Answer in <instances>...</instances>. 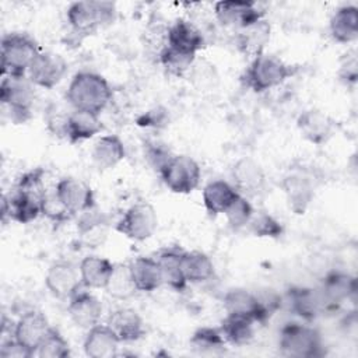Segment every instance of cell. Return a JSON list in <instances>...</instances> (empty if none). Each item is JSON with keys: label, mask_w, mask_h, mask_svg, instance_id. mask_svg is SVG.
Segmentation results:
<instances>
[{"label": "cell", "mask_w": 358, "mask_h": 358, "mask_svg": "<svg viewBox=\"0 0 358 358\" xmlns=\"http://www.w3.org/2000/svg\"><path fill=\"white\" fill-rule=\"evenodd\" d=\"M43 171L41 168L24 173L10 196H3L1 218L28 224L42 214V200L46 193L43 186Z\"/></svg>", "instance_id": "cell-1"}, {"label": "cell", "mask_w": 358, "mask_h": 358, "mask_svg": "<svg viewBox=\"0 0 358 358\" xmlns=\"http://www.w3.org/2000/svg\"><path fill=\"white\" fill-rule=\"evenodd\" d=\"M66 99L74 110L101 115L112 99V88L101 74L80 71L70 81Z\"/></svg>", "instance_id": "cell-2"}, {"label": "cell", "mask_w": 358, "mask_h": 358, "mask_svg": "<svg viewBox=\"0 0 358 358\" xmlns=\"http://www.w3.org/2000/svg\"><path fill=\"white\" fill-rule=\"evenodd\" d=\"M115 18L116 6L112 1H74L67 8V21L73 32L81 38L95 34Z\"/></svg>", "instance_id": "cell-3"}, {"label": "cell", "mask_w": 358, "mask_h": 358, "mask_svg": "<svg viewBox=\"0 0 358 358\" xmlns=\"http://www.w3.org/2000/svg\"><path fill=\"white\" fill-rule=\"evenodd\" d=\"M298 67L284 63L281 59L262 53L255 57L245 73V84L255 92L271 90L296 73Z\"/></svg>", "instance_id": "cell-4"}, {"label": "cell", "mask_w": 358, "mask_h": 358, "mask_svg": "<svg viewBox=\"0 0 358 358\" xmlns=\"http://www.w3.org/2000/svg\"><path fill=\"white\" fill-rule=\"evenodd\" d=\"M38 43L27 34H7L1 38V74L21 77L39 53Z\"/></svg>", "instance_id": "cell-5"}, {"label": "cell", "mask_w": 358, "mask_h": 358, "mask_svg": "<svg viewBox=\"0 0 358 358\" xmlns=\"http://www.w3.org/2000/svg\"><path fill=\"white\" fill-rule=\"evenodd\" d=\"M35 92L32 81L25 76H4L0 84L1 105L14 123H24L31 117Z\"/></svg>", "instance_id": "cell-6"}, {"label": "cell", "mask_w": 358, "mask_h": 358, "mask_svg": "<svg viewBox=\"0 0 358 358\" xmlns=\"http://www.w3.org/2000/svg\"><path fill=\"white\" fill-rule=\"evenodd\" d=\"M278 347L285 357L313 358L323 355L319 331L312 326L301 323H288L281 329Z\"/></svg>", "instance_id": "cell-7"}, {"label": "cell", "mask_w": 358, "mask_h": 358, "mask_svg": "<svg viewBox=\"0 0 358 358\" xmlns=\"http://www.w3.org/2000/svg\"><path fill=\"white\" fill-rule=\"evenodd\" d=\"M159 175L165 186L179 194L192 193L201 179L199 164L187 155H172L159 169Z\"/></svg>", "instance_id": "cell-8"}, {"label": "cell", "mask_w": 358, "mask_h": 358, "mask_svg": "<svg viewBox=\"0 0 358 358\" xmlns=\"http://www.w3.org/2000/svg\"><path fill=\"white\" fill-rule=\"evenodd\" d=\"M158 227V217L148 203H136L126 210L116 224V231L122 235L143 242L151 238Z\"/></svg>", "instance_id": "cell-9"}, {"label": "cell", "mask_w": 358, "mask_h": 358, "mask_svg": "<svg viewBox=\"0 0 358 358\" xmlns=\"http://www.w3.org/2000/svg\"><path fill=\"white\" fill-rule=\"evenodd\" d=\"M45 284L49 292L59 299H70L77 291L81 289L83 281L80 267L71 262H55L45 275Z\"/></svg>", "instance_id": "cell-10"}, {"label": "cell", "mask_w": 358, "mask_h": 358, "mask_svg": "<svg viewBox=\"0 0 358 358\" xmlns=\"http://www.w3.org/2000/svg\"><path fill=\"white\" fill-rule=\"evenodd\" d=\"M67 73V62L57 53L39 52L28 69V78L42 88H53Z\"/></svg>", "instance_id": "cell-11"}, {"label": "cell", "mask_w": 358, "mask_h": 358, "mask_svg": "<svg viewBox=\"0 0 358 358\" xmlns=\"http://www.w3.org/2000/svg\"><path fill=\"white\" fill-rule=\"evenodd\" d=\"M56 194L62 204L71 214H81L92 207H95V196L92 189L77 178H63L55 186Z\"/></svg>", "instance_id": "cell-12"}, {"label": "cell", "mask_w": 358, "mask_h": 358, "mask_svg": "<svg viewBox=\"0 0 358 358\" xmlns=\"http://www.w3.org/2000/svg\"><path fill=\"white\" fill-rule=\"evenodd\" d=\"M217 20L224 27H235L236 29L250 25L263 18V11L253 1L222 0L214 4Z\"/></svg>", "instance_id": "cell-13"}, {"label": "cell", "mask_w": 358, "mask_h": 358, "mask_svg": "<svg viewBox=\"0 0 358 358\" xmlns=\"http://www.w3.org/2000/svg\"><path fill=\"white\" fill-rule=\"evenodd\" d=\"M50 329L52 327L49 326L45 315L38 310H28L14 324L13 337L35 355L36 348L48 336Z\"/></svg>", "instance_id": "cell-14"}, {"label": "cell", "mask_w": 358, "mask_h": 358, "mask_svg": "<svg viewBox=\"0 0 358 358\" xmlns=\"http://www.w3.org/2000/svg\"><path fill=\"white\" fill-rule=\"evenodd\" d=\"M296 126L301 134L310 141L312 144L322 145L327 143L334 134L336 122L320 109H306L303 110L298 119Z\"/></svg>", "instance_id": "cell-15"}, {"label": "cell", "mask_w": 358, "mask_h": 358, "mask_svg": "<svg viewBox=\"0 0 358 358\" xmlns=\"http://www.w3.org/2000/svg\"><path fill=\"white\" fill-rule=\"evenodd\" d=\"M281 187L289 208L295 214H303L315 197V185L309 175L294 172L284 176Z\"/></svg>", "instance_id": "cell-16"}, {"label": "cell", "mask_w": 358, "mask_h": 358, "mask_svg": "<svg viewBox=\"0 0 358 358\" xmlns=\"http://www.w3.org/2000/svg\"><path fill=\"white\" fill-rule=\"evenodd\" d=\"M224 308L227 313L239 315L252 320L263 322L270 316L259 296L243 288H232L224 295Z\"/></svg>", "instance_id": "cell-17"}, {"label": "cell", "mask_w": 358, "mask_h": 358, "mask_svg": "<svg viewBox=\"0 0 358 358\" xmlns=\"http://www.w3.org/2000/svg\"><path fill=\"white\" fill-rule=\"evenodd\" d=\"M326 309L337 308L341 303L354 299L357 294V280L354 275L341 271H333L323 280L320 288Z\"/></svg>", "instance_id": "cell-18"}, {"label": "cell", "mask_w": 358, "mask_h": 358, "mask_svg": "<svg viewBox=\"0 0 358 358\" xmlns=\"http://www.w3.org/2000/svg\"><path fill=\"white\" fill-rule=\"evenodd\" d=\"M69 315L76 326L90 330L99 324L102 316V303L88 291H77L69 299Z\"/></svg>", "instance_id": "cell-19"}, {"label": "cell", "mask_w": 358, "mask_h": 358, "mask_svg": "<svg viewBox=\"0 0 358 358\" xmlns=\"http://www.w3.org/2000/svg\"><path fill=\"white\" fill-rule=\"evenodd\" d=\"M166 46L196 55L200 49L204 48V36L194 24L179 18L171 27H168Z\"/></svg>", "instance_id": "cell-20"}, {"label": "cell", "mask_w": 358, "mask_h": 358, "mask_svg": "<svg viewBox=\"0 0 358 358\" xmlns=\"http://www.w3.org/2000/svg\"><path fill=\"white\" fill-rule=\"evenodd\" d=\"M106 324L112 329L120 343H131L145 334L143 319L130 308H117L110 312Z\"/></svg>", "instance_id": "cell-21"}, {"label": "cell", "mask_w": 358, "mask_h": 358, "mask_svg": "<svg viewBox=\"0 0 358 358\" xmlns=\"http://www.w3.org/2000/svg\"><path fill=\"white\" fill-rule=\"evenodd\" d=\"M270 24L262 18L250 25L236 29V46L245 56L255 59L263 53L270 41Z\"/></svg>", "instance_id": "cell-22"}, {"label": "cell", "mask_w": 358, "mask_h": 358, "mask_svg": "<svg viewBox=\"0 0 358 358\" xmlns=\"http://www.w3.org/2000/svg\"><path fill=\"white\" fill-rule=\"evenodd\" d=\"M289 309L299 317L310 322L315 320L324 309V301L320 289L295 287L288 291Z\"/></svg>", "instance_id": "cell-23"}, {"label": "cell", "mask_w": 358, "mask_h": 358, "mask_svg": "<svg viewBox=\"0 0 358 358\" xmlns=\"http://www.w3.org/2000/svg\"><path fill=\"white\" fill-rule=\"evenodd\" d=\"M119 343L108 324H96L85 336L84 352L91 358H112L117 354Z\"/></svg>", "instance_id": "cell-24"}, {"label": "cell", "mask_w": 358, "mask_h": 358, "mask_svg": "<svg viewBox=\"0 0 358 358\" xmlns=\"http://www.w3.org/2000/svg\"><path fill=\"white\" fill-rule=\"evenodd\" d=\"M129 268L137 291L152 292L162 285L161 268L157 259L140 256L129 264Z\"/></svg>", "instance_id": "cell-25"}, {"label": "cell", "mask_w": 358, "mask_h": 358, "mask_svg": "<svg viewBox=\"0 0 358 358\" xmlns=\"http://www.w3.org/2000/svg\"><path fill=\"white\" fill-rule=\"evenodd\" d=\"M235 189L246 193H256L263 189L266 175L262 166L252 158H241L232 168Z\"/></svg>", "instance_id": "cell-26"}, {"label": "cell", "mask_w": 358, "mask_h": 358, "mask_svg": "<svg viewBox=\"0 0 358 358\" xmlns=\"http://www.w3.org/2000/svg\"><path fill=\"white\" fill-rule=\"evenodd\" d=\"M77 231L85 245L98 246L106 238L108 218L92 207L80 214L77 220Z\"/></svg>", "instance_id": "cell-27"}, {"label": "cell", "mask_w": 358, "mask_h": 358, "mask_svg": "<svg viewBox=\"0 0 358 358\" xmlns=\"http://www.w3.org/2000/svg\"><path fill=\"white\" fill-rule=\"evenodd\" d=\"M241 193L225 180H213L203 189V201L211 215L224 214Z\"/></svg>", "instance_id": "cell-28"}, {"label": "cell", "mask_w": 358, "mask_h": 358, "mask_svg": "<svg viewBox=\"0 0 358 358\" xmlns=\"http://www.w3.org/2000/svg\"><path fill=\"white\" fill-rule=\"evenodd\" d=\"M83 285L87 288H106L115 264L101 256H87L80 263Z\"/></svg>", "instance_id": "cell-29"}, {"label": "cell", "mask_w": 358, "mask_h": 358, "mask_svg": "<svg viewBox=\"0 0 358 358\" xmlns=\"http://www.w3.org/2000/svg\"><path fill=\"white\" fill-rule=\"evenodd\" d=\"M183 252L185 250H182L179 248H168V249H164L157 259L159 268H161L162 284H165L176 291H182L187 284V281L183 275V271H182Z\"/></svg>", "instance_id": "cell-30"}, {"label": "cell", "mask_w": 358, "mask_h": 358, "mask_svg": "<svg viewBox=\"0 0 358 358\" xmlns=\"http://www.w3.org/2000/svg\"><path fill=\"white\" fill-rule=\"evenodd\" d=\"M102 127L103 126L99 119V115L73 109V112H70L69 116L66 137L70 140V143L84 141L98 134L102 130Z\"/></svg>", "instance_id": "cell-31"}, {"label": "cell", "mask_w": 358, "mask_h": 358, "mask_svg": "<svg viewBox=\"0 0 358 358\" xmlns=\"http://www.w3.org/2000/svg\"><path fill=\"white\" fill-rule=\"evenodd\" d=\"M330 34L340 43H350L358 36V8L343 6L330 18Z\"/></svg>", "instance_id": "cell-32"}, {"label": "cell", "mask_w": 358, "mask_h": 358, "mask_svg": "<svg viewBox=\"0 0 358 358\" xmlns=\"http://www.w3.org/2000/svg\"><path fill=\"white\" fill-rule=\"evenodd\" d=\"M126 155L124 144L116 134L101 136L92 148V159L101 169L116 166Z\"/></svg>", "instance_id": "cell-33"}, {"label": "cell", "mask_w": 358, "mask_h": 358, "mask_svg": "<svg viewBox=\"0 0 358 358\" xmlns=\"http://www.w3.org/2000/svg\"><path fill=\"white\" fill-rule=\"evenodd\" d=\"M255 323L256 322L249 317L227 313V316L221 322L220 331L224 336L227 343H229L232 345H238V347L246 345L253 338Z\"/></svg>", "instance_id": "cell-34"}, {"label": "cell", "mask_w": 358, "mask_h": 358, "mask_svg": "<svg viewBox=\"0 0 358 358\" xmlns=\"http://www.w3.org/2000/svg\"><path fill=\"white\" fill-rule=\"evenodd\" d=\"M182 271L187 282L199 284L210 280L214 275V264L203 252H183Z\"/></svg>", "instance_id": "cell-35"}, {"label": "cell", "mask_w": 358, "mask_h": 358, "mask_svg": "<svg viewBox=\"0 0 358 358\" xmlns=\"http://www.w3.org/2000/svg\"><path fill=\"white\" fill-rule=\"evenodd\" d=\"M194 60L196 55L180 52L169 46H165L159 52V62L162 67L168 74L175 77H182L186 73H189L192 66L194 64Z\"/></svg>", "instance_id": "cell-36"}, {"label": "cell", "mask_w": 358, "mask_h": 358, "mask_svg": "<svg viewBox=\"0 0 358 358\" xmlns=\"http://www.w3.org/2000/svg\"><path fill=\"white\" fill-rule=\"evenodd\" d=\"M105 289L115 299L124 301V299H129L130 296H133L137 292V288L131 280L129 266L115 264L113 273H112Z\"/></svg>", "instance_id": "cell-37"}, {"label": "cell", "mask_w": 358, "mask_h": 358, "mask_svg": "<svg viewBox=\"0 0 358 358\" xmlns=\"http://www.w3.org/2000/svg\"><path fill=\"white\" fill-rule=\"evenodd\" d=\"M225 338L220 329L201 327L194 331L190 338V345L201 354H217L225 347Z\"/></svg>", "instance_id": "cell-38"}, {"label": "cell", "mask_w": 358, "mask_h": 358, "mask_svg": "<svg viewBox=\"0 0 358 358\" xmlns=\"http://www.w3.org/2000/svg\"><path fill=\"white\" fill-rule=\"evenodd\" d=\"M35 355L39 358H66L70 355V345L64 337L52 327L36 348Z\"/></svg>", "instance_id": "cell-39"}, {"label": "cell", "mask_w": 358, "mask_h": 358, "mask_svg": "<svg viewBox=\"0 0 358 358\" xmlns=\"http://www.w3.org/2000/svg\"><path fill=\"white\" fill-rule=\"evenodd\" d=\"M248 227L253 235L260 238H277L282 234L281 224L267 213H259L256 215L253 213Z\"/></svg>", "instance_id": "cell-40"}, {"label": "cell", "mask_w": 358, "mask_h": 358, "mask_svg": "<svg viewBox=\"0 0 358 358\" xmlns=\"http://www.w3.org/2000/svg\"><path fill=\"white\" fill-rule=\"evenodd\" d=\"M253 207L252 204L242 196L239 194L232 204L227 208V211L224 213L227 215L228 224L234 228V229H239L248 225V222L250 221L252 215H253Z\"/></svg>", "instance_id": "cell-41"}, {"label": "cell", "mask_w": 358, "mask_h": 358, "mask_svg": "<svg viewBox=\"0 0 358 358\" xmlns=\"http://www.w3.org/2000/svg\"><path fill=\"white\" fill-rule=\"evenodd\" d=\"M42 214L46 215L55 224H62L70 220L73 215L62 204L60 199L56 194V190H46L42 200Z\"/></svg>", "instance_id": "cell-42"}, {"label": "cell", "mask_w": 358, "mask_h": 358, "mask_svg": "<svg viewBox=\"0 0 358 358\" xmlns=\"http://www.w3.org/2000/svg\"><path fill=\"white\" fill-rule=\"evenodd\" d=\"M70 113L62 109L59 105H50L46 110L48 129L57 137H66V129Z\"/></svg>", "instance_id": "cell-43"}, {"label": "cell", "mask_w": 358, "mask_h": 358, "mask_svg": "<svg viewBox=\"0 0 358 358\" xmlns=\"http://www.w3.org/2000/svg\"><path fill=\"white\" fill-rule=\"evenodd\" d=\"M144 154H145V158L148 159V162L159 172V169L171 159V157L173 154H171L169 148L159 143V141H147L144 144Z\"/></svg>", "instance_id": "cell-44"}, {"label": "cell", "mask_w": 358, "mask_h": 358, "mask_svg": "<svg viewBox=\"0 0 358 358\" xmlns=\"http://www.w3.org/2000/svg\"><path fill=\"white\" fill-rule=\"evenodd\" d=\"M0 357L1 358H31L34 354L24 347L20 341H17L14 337L3 341L0 347Z\"/></svg>", "instance_id": "cell-45"}, {"label": "cell", "mask_w": 358, "mask_h": 358, "mask_svg": "<svg viewBox=\"0 0 358 358\" xmlns=\"http://www.w3.org/2000/svg\"><path fill=\"white\" fill-rule=\"evenodd\" d=\"M338 76L345 84L357 81V57H355V55H345L344 60L340 64Z\"/></svg>", "instance_id": "cell-46"}]
</instances>
